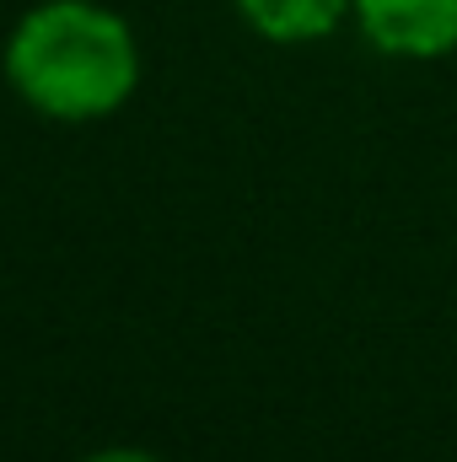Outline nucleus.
Returning a JSON list of instances; mask_svg holds the SVG:
<instances>
[{
  "mask_svg": "<svg viewBox=\"0 0 457 462\" xmlns=\"http://www.w3.org/2000/svg\"><path fill=\"white\" fill-rule=\"evenodd\" d=\"M5 81L33 114L92 124L118 114L140 87V43L98 0H43L11 27Z\"/></svg>",
  "mask_w": 457,
  "mask_h": 462,
  "instance_id": "obj_1",
  "label": "nucleus"
},
{
  "mask_svg": "<svg viewBox=\"0 0 457 462\" xmlns=\"http://www.w3.org/2000/svg\"><path fill=\"white\" fill-rule=\"evenodd\" d=\"M355 22L398 60H442L457 49V0H355Z\"/></svg>",
  "mask_w": 457,
  "mask_h": 462,
  "instance_id": "obj_2",
  "label": "nucleus"
},
{
  "mask_svg": "<svg viewBox=\"0 0 457 462\" xmlns=\"http://www.w3.org/2000/svg\"><path fill=\"white\" fill-rule=\"evenodd\" d=\"M237 11L247 16L253 32L275 43H312L340 27L355 11V0H237Z\"/></svg>",
  "mask_w": 457,
  "mask_h": 462,
  "instance_id": "obj_3",
  "label": "nucleus"
},
{
  "mask_svg": "<svg viewBox=\"0 0 457 462\" xmlns=\"http://www.w3.org/2000/svg\"><path fill=\"white\" fill-rule=\"evenodd\" d=\"M81 462H156L151 452H140V447H103V452H92V457Z\"/></svg>",
  "mask_w": 457,
  "mask_h": 462,
  "instance_id": "obj_4",
  "label": "nucleus"
}]
</instances>
